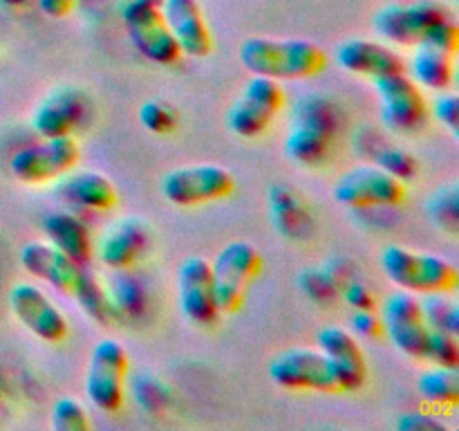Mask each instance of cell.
I'll return each mask as SVG.
<instances>
[{
	"mask_svg": "<svg viewBox=\"0 0 459 431\" xmlns=\"http://www.w3.org/2000/svg\"><path fill=\"white\" fill-rule=\"evenodd\" d=\"M108 296H110L117 314L124 312V314H130V317H134V314L142 312L143 303H146V296H143L142 286H139V283L130 277L117 278L115 292Z\"/></svg>",
	"mask_w": 459,
	"mask_h": 431,
	"instance_id": "30",
	"label": "cell"
},
{
	"mask_svg": "<svg viewBox=\"0 0 459 431\" xmlns=\"http://www.w3.org/2000/svg\"><path fill=\"white\" fill-rule=\"evenodd\" d=\"M430 112L435 115V119L442 121L448 130L453 133V137H459V99L453 92H442V97H437L430 106Z\"/></svg>",
	"mask_w": 459,
	"mask_h": 431,
	"instance_id": "33",
	"label": "cell"
},
{
	"mask_svg": "<svg viewBox=\"0 0 459 431\" xmlns=\"http://www.w3.org/2000/svg\"><path fill=\"white\" fill-rule=\"evenodd\" d=\"M341 112L334 101L325 97H305L296 103L285 153L300 166H318L327 160L341 128Z\"/></svg>",
	"mask_w": 459,
	"mask_h": 431,
	"instance_id": "2",
	"label": "cell"
},
{
	"mask_svg": "<svg viewBox=\"0 0 459 431\" xmlns=\"http://www.w3.org/2000/svg\"><path fill=\"white\" fill-rule=\"evenodd\" d=\"M81 160V148L72 135L43 139L36 146H25L13 153L9 169L22 184H45L70 173Z\"/></svg>",
	"mask_w": 459,
	"mask_h": 431,
	"instance_id": "11",
	"label": "cell"
},
{
	"mask_svg": "<svg viewBox=\"0 0 459 431\" xmlns=\"http://www.w3.org/2000/svg\"><path fill=\"white\" fill-rule=\"evenodd\" d=\"M402 429H411V431H421V429H444V425L435 418H426L421 413H411V416H403L402 422H399Z\"/></svg>",
	"mask_w": 459,
	"mask_h": 431,
	"instance_id": "37",
	"label": "cell"
},
{
	"mask_svg": "<svg viewBox=\"0 0 459 431\" xmlns=\"http://www.w3.org/2000/svg\"><path fill=\"white\" fill-rule=\"evenodd\" d=\"M9 308H12L13 317L40 341L61 344L70 332L65 314L54 305V301L40 287L31 286V283H18L12 287Z\"/></svg>",
	"mask_w": 459,
	"mask_h": 431,
	"instance_id": "15",
	"label": "cell"
},
{
	"mask_svg": "<svg viewBox=\"0 0 459 431\" xmlns=\"http://www.w3.org/2000/svg\"><path fill=\"white\" fill-rule=\"evenodd\" d=\"M178 290L179 308L188 321L195 326H211L218 321L220 308L209 260L202 256L184 260L178 274Z\"/></svg>",
	"mask_w": 459,
	"mask_h": 431,
	"instance_id": "16",
	"label": "cell"
},
{
	"mask_svg": "<svg viewBox=\"0 0 459 431\" xmlns=\"http://www.w3.org/2000/svg\"><path fill=\"white\" fill-rule=\"evenodd\" d=\"M27 0H0V4L3 7H21V4H25Z\"/></svg>",
	"mask_w": 459,
	"mask_h": 431,
	"instance_id": "38",
	"label": "cell"
},
{
	"mask_svg": "<svg viewBox=\"0 0 459 431\" xmlns=\"http://www.w3.org/2000/svg\"><path fill=\"white\" fill-rule=\"evenodd\" d=\"M377 166L384 169L385 173H390L393 178L402 180V182H408L417 175L420 171V164H417L415 157L411 155L403 148H385L379 157H377Z\"/></svg>",
	"mask_w": 459,
	"mask_h": 431,
	"instance_id": "32",
	"label": "cell"
},
{
	"mask_svg": "<svg viewBox=\"0 0 459 431\" xmlns=\"http://www.w3.org/2000/svg\"><path fill=\"white\" fill-rule=\"evenodd\" d=\"M121 22L133 48L146 61L173 66L182 58V49L161 12V0H124Z\"/></svg>",
	"mask_w": 459,
	"mask_h": 431,
	"instance_id": "4",
	"label": "cell"
},
{
	"mask_svg": "<svg viewBox=\"0 0 459 431\" xmlns=\"http://www.w3.org/2000/svg\"><path fill=\"white\" fill-rule=\"evenodd\" d=\"M148 245V229L139 218H126L108 229L99 245V259L110 269H128L142 259Z\"/></svg>",
	"mask_w": 459,
	"mask_h": 431,
	"instance_id": "23",
	"label": "cell"
},
{
	"mask_svg": "<svg viewBox=\"0 0 459 431\" xmlns=\"http://www.w3.org/2000/svg\"><path fill=\"white\" fill-rule=\"evenodd\" d=\"M139 124H142L148 133L166 135L178 126V115H175V110L169 103L151 99V101L142 103V108H139Z\"/></svg>",
	"mask_w": 459,
	"mask_h": 431,
	"instance_id": "29",
	"label": "cell"
},
{
	"mask_svg": "<svg viewBox=\"0 0 459 431\" xmlns=\"http://www.w3.org/2000/svg\"><path fill=\"white\" fill-rule=\"evenodd\" d=\"M161 12L182 57L204 58L213 52V36L197 0H161Z\"/></svg>",
	"mask_w": 459,
	"mask_h": 431,
	"instance_id": "20",
	"label": "cell"
},
{
	"mask_svg": "<svg viewBox=\"0 0 459 431\" xmlns=\"http://www.w3.org/2000/svg\"><path fill=\"white\" fill-rule=\"evenodd\" d=\"M263 272V256L249 241H233L211 263L220 314H233L245 305L251 283Z\"/></svg>",
	"mask_w": 459,
	"mask_h": 431,
	"instance_id": "6",
	"label": "cell"
},
{
	"mask_svg": "<svg viewBox=\"0 0 459 431\" xmlns=\"http://www.w3.org/2000/svg\"><path fill=\"white\" fill-rule=\"evenodd\" d=\"M90 101L81 90L58 88L39 103L31 117L36 135L43 139L65 137L88 121Z\"/></svg>",
	"mask_w": 459,
	"mask_h": 431,
	"instance_id": "19",
	"label": "cell"
},
{
	"mask_svg": "<svg viewBox=\"0 0 459 431\" xmlns=\"http://www.w3.org/2000/svg\"><path fill=\"white\" fill-rule=\"evenodd\" d=\"M453 57L430 45H417L411 58V79L420 88L446 92L453 85Z\"/></svg>",
	"mask_w": 459,
	"mask_h": 431,
	"instance_id": "25",
	"label": "cell"
},
{
	"mask_svg": "<svg viewBox=\"0 0 459 431\" xmlns=\"http://www.w3.org/2000/svg\"><path fill=\"white\" fill-rule=\"evenodd\" d=\"M343 299L352 310H375V296L361 283H350L343 292Z\"/></svg>",
	"mask_w": 459,
	"mask_h": 431,
	"instance_id": "35",
	"label": "cell"
},
{
	"mask_svg": "<svg viewBox=\"0 0 459 431\" xmlns=\"http://www.w3.org/2000/svg\"><path fill=\"white\" fill-rule=\"evenodd\" d=\"M381 268L394 286L412 295H448L459 283L451 260L402 245H388L381 251Z\"/></svg>",
	"mask_w": 459,
	"mask_h": 431,
	"instance_id": "3",
	"label": "cell"
},
{
	"mask_svg": "<svg viewBox=\"0 0 459 431\" xmlns=\"http://www.w3.org/2000/svg\"><path fill=\"white\" fill-rule=\"evenodd\" d=\"M128 364V353L117 339H101L94 344L85 371V395L94 409L117 413L124 407Z\"/></svg>",
	"mask_w": 459,
	"mask_h": 431,
	"instance_id": "7",
	"label": "cell"
},
{
	"mask_svg": "<svg viewBox=\"0 0 459 431\" xmlns=\"http://www.w3.org/2000/svg\"><path fill=\"white\" fill-rule=\"evenodd\" d=\"M39 7L48 18L61 21V18H67L74 12L76 0H39Z\"/></svg>",
	"mask_w": 459,
	"mask_h": 431,
	"instance_id": "36",
	"label": "cell"
},
{
	"mask_svg": "<svg viewBox=\"0 0 459 431\" xmlns=\"http://www.w3.org/2000/svg\"><path fill=\"white\" fill-rule=\"evenodd\" d=\"M318 350L330 362L341 393L359 391L366 384L368 364L357 337L341 326H325L316 335Z\"/></svg>",
	"mask_w": 459,
	"mask_h": 431,
	"instance_id": "17",
	"label": "cell"
},
{
	"mask_svg": "<svg viewBox=\"0 0 459 431\" xmlns=\"http://www.w3.org/2000/svg\"><path fill=\"white\" fill-rule=\"evenodd\" d=\"M269 377L276 386L287 391H316V393H341L330 362L321 350L294 348L285 350L269 364Z\"/></svg>",
	"mask_w": 459,
	"mask_h": 431,
	"instance_id": "14",
	"label": "cell"
},
{
	"mask_svg": "<svg viewBox=\"0 0 459 431\" xmlns=\"http://www.w3.org/2000/svg\"><path fill=\"white\" fill-rule=\"evenodd\" d=\"M240 63L251 75L269 79H312L327 66V54L312 40L249 39L240 45Z\"/></svg>",
	"mask_w": 459,
	"mask_h": 431,
	"instance_id": "1",
	"label": "cell"
},
{
	"mask_svg": "<svg viewBox=\"0 0 459 431\" xmlns=\"http://www.w3.org/2000/svg\"><path fill=\"white\" fill-rule=\"evenodd\" d=\"M372 81L379 94L381 121L385 128L397 135H412L420 133L429 124V99L424 97L420 85L411 76H406V72L379 76Z\"/></svg>",
	"mask_w": 459,
	"mask_h": 431,
	"instance_id": "9",
	"label": "cell"
},
{
	"mask_svg": "<svg viewBox=\"0 0 459 431\" xmlns=\"http://www.w3.org/2000/svg\"><path fill=\"white\" fill-rule=\"evenodd\" d=\"M455 13L442 0H417L411 4H385L372 18L375 31L388 43L417 48L429 40L435 27L453 21Z\"/></svg>",
	"mask_w": 459,
	"mask_h": 431,
	"instance_id": "5",
	"label": "cell"
},
{
	"mask_svg": "<svg viewBox=\"0 0 459 431\" xmlns=\"http://www.w3.org/2000/svg\"><path fill=\"white\" fill-rule=\"evenodd\" d=\"M421 312H424L426 323L430 330L448 332V335H459V308L457 303L448 301L446 296L435 292V295H424L420 299Z\"/></svg>",
	"mask_w": 459,
	"mask_h": 431,
	"instance_id": "27",
	"label": "cell"
},
{
	"mask_svg": "<svg viewBox=\"0 0 459 431\" xmlns=\"http://www.w3.org/2000/svg\"><path fill=\"white\" fill-rule=\"evenodd\" d=\"M334 198L336 202L352 209H370L403 205L408 191L402 180L393 178L379 166H359L341 175L334 187Z\"/></svg>",
	"mask_w": 459,
	"mask_h": 431,
	"instance_id": "13",
	"label": "cell"
},
{
	"mask_svg": "<svg viewBox=\"0 0 459 431\" xmlns=\"http://www.w3.org/2000/svg\"><path fill=\"white\" fill-rule=\"evenodd\" d=\"M285 108V92L281 81L254 75L242 88L240 97L227 112V126L242 139H254L272 126L278 112Z\"/></svg>",
	"mask_w": 459,
	"mask_h": 431,
	"instance_id": "8",
	"label": "cell"
},
{
	"mask_svg": "<svg viewBox=\"0 0 459 431\" xmlns=\"http://www.w3.org/2000/svg\"><path fill=\"white\" fill-rule=\"evenodd\" d=\"M421 398L437 407H455L459 402V373L457 368L435 366L424 371L417 380Z\"/></svg>",
	"mask_w": 459,
	"mask_h": 431,
	"instance_id": "26",
	"label": "cell"
},
{
	"mask_svg": "<svg viewBox=\"0 0 459 431\" xmlns=\"http://www.w3.org/2000/svg\"><path fill=\"white\" fill-rule=\"evenodd\" d=\"M18 259H21V265L31 277L49 283L63 295L76 296L90 277L83 265L72 260L70 256L63 254L61 250H56L49 242H27Z\"/></svg>",
	"mask_w": 459,
	"mask_h": 431,
	"instance_id": "18",
	"label": "cell"
},
{
	"mask_svg": "<svg viewBox=\"0 0 459 431\" xmlns=\"http://www.w3.org/2000/svg\"><path fill=\"white\" fill-rule=\"evenodd\" d=\"M40 227H43L49 245L61 250L63 254H67L79 265H85L92 259V238H90L83 220H79L76 216L65 214V211H54V214L45 216Z\"/></svg>",
	"mask_w": 459,
	"mask_h": 431,
	"instance_id": "24",
	"label": "cell"
},
{
	"mask_svg": "<svg viewBox=\"0 0 459 431\" xmlns=\"http://www.w3.org/2000/svg\"><path fill=\"white\" fill-rule=\"evenodd\" d=\"M426 359H429V362H433L435 366L457 368L459 366L457 335H448V332L430 330L429 348H426Z\"/></svg>",
	"mask_w": 459,
	"mask_h": 431,
	"instance_id": "31",
	"label": "cell"
},
{
	"mask_svg": "<svg viewBox=\"0 0 459 431\" xmlns=\"http://www.w3.org/2000/svg\"><path fill=\"white\" fill-rule=\"evenodd\" d=\"M236 189V178L218 164H195L175 169L161 180V193L175 207H197L229 198Z\"/></svg>",
	"mask_w": 459,
	"mask_h": 431,
	"instance_id": "10",
	"label": "cell"
},
{
	"mask_svg": "<svg viewBox=\"0 0 459 431\" xmlns=\"http://www.w3.org/2000/svg\"><path fill=\"white\" fill-rule=\"evenodd\" d=\"M381 321H384L385 337L393 341L399 353L412 359H426L430 328L421 312L420 296L406 290L393 292L384 301Z\"/></svg>",
	"mask_w": 459,
	"mask_h": 431,
	"instance_id": "12",
	"label": "cell"
},
{
	"mask_svg": "<svg viewBox=\"0 0 459 431\" xmlns=\"http://www.w3.org/2000/svg\"><path fill=\"white\" fill-rule=\"evenodd\" d=\"M336 63L350 75L370 79L406 72V61L393 48L368 39H350L341 43L336 49Z\"/></svg>",
	"mask_w": 459,
	"mask_h": 431,
	"instance_id": "21",
	"label": "cell"
},
{
	"mask_svg": "<svg viewBox=\"0 0 459 431\" xmlns=\"http://www.w3.org/2000/svg\"><path fill=\"white\" fill-rule=\"evenodd\" d=\"M350 328H352L354 335L363 337V339H381V337H385L384 321L372 310H354L352 317H350Z\"/></svg>",
	"mask_w": 459,
	"mask_h": 431,
	"instance_id": "34",
	"label": "cell"
},
{
	"mask_svg": "<svg viewBox=\"0 0 459 431\" xmlns=\"http://www.w3.org/2000/svg\"><path fill=\"white\" fill-rule=\"evenodd\" d=\"M52 427L56 431H88L90 418L83 404L74 398H61L52 407Z\"/></svg>",
	"mask_w": 459,
	"mask_h": 431,
	"instance_id": "28",
	"label": "cell"
},
{
	"mask_svg": "<svg viewBox=\"0 0 459 431\" xmlns=\"http://www.w3.org/2000/svg\"><path fill=\"white\" fill-rule=\"evenodd\" d=\"M54 191L65 205L76 207V209L110 211L119 202L115 184L97 171H79V173L70 171L58 178Z\"/></svg>",
	"mask_w": 459,
	"mask_h": 431,
	"instance_id": "22",
	"label": "cell"
}]
</instances>
